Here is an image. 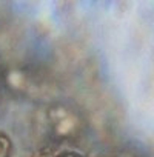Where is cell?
<instances>
[{
    "mask_svg": "<svg viewBox=\"0 0 154 157\" xmlns=\"http://www.w3.org/2000/svg\"><path fill=\"white\" fill-rule=\"evenodd\" d=\"M48 120L51 132L59 140L72 139L80 131V117L69 108L57 105L51 106L48 111Z\"/></svg>",
    "mask_w": 154,
    "mask_h": 157,
    "instance_id": "1",
    "label": "cell"
},
{
    "mask_svg": "<svg viewBox=\"0 0 154 157\" xmlns=\"http://www.w3.org/2000/svg\"><path fill=\"white\" fill-rule=\"evenodd\" d=\"M13 155V140L11 137L0 129V157H11Z\"/></svg>",
    "mask_w": 154,
    "mask_h": 157,
    "instance_id": "2",
    "label": "cell"
},
{
    "mask_svg": "<svg viewBox=\"0 0 154 157\" xmlns=\"http://www.w3.org/2000/svg\"><path fill=\"white\" fill-rule=\"evenodd\" d=\"M3 82V72H0V83Z\"/></svg>",
    "mask_w": 154,
    "mask_h": 157,
    "instance_id": "3",
    "label": "cell"
}]
</instances>
